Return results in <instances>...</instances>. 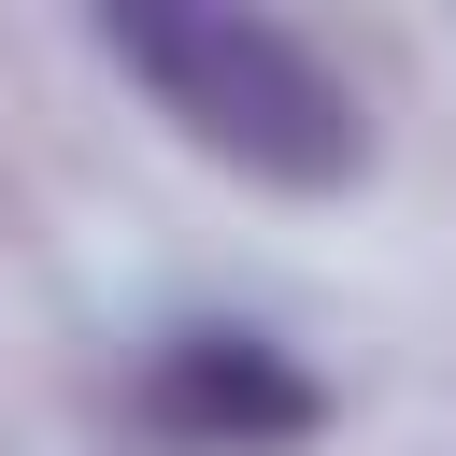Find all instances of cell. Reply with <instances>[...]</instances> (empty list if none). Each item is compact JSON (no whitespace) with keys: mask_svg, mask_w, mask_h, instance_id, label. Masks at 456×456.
<instances>
[{"mask_svg":"<svg viewBox=\"0 0 456 456\" xmlns=\"http://www.w3.org/2000/svg\"><path fill=\"white\" fill-rule=\"evenodd\" d=\"M142 428L185 442V456H256V442H299L314 428V385L256 328H171L157 370H142Z\"/></svg>","mask_w":456,"mask_h":456,"instance_id":"cell-2","label":"cell"},{"mask_svg":"<svg viewBox=\"0 0 456 456\" xmlns=\"http://www.w3.org/2000/svg\"><path fill=\"white\" fill-rule=\"evenodd\" d=\"M100 57L142 71L157 114L185 142H214L228 171H271V185H342L356 171L342 71L271 14H100Z\"/></svg>","mask_w":456,"mask_h":456,"instance_id":"cell-1","label":"cell"}]
</instances>
